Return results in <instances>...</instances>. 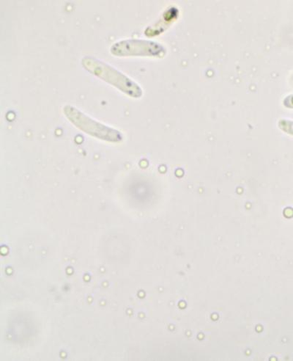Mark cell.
Returning <instances> with one entry per match:
<instances>
[{
	"label": "cell",
	"instance_id": "obj_5",
	"mask_svg": "<svg viewBox=\"0 0 293 361\" xmlns=\"http://www.w3.org/2000/svg\"><path fill=\"white\" fill-rule=\"evenodd\" d=\"M284 105L289 108V109H293V94L287 96L283 101Z\"/></svg>",
	"mask_w": 293,
	"mask_h": 361
},
{
	"label": "cell",
	"instance_id": "obj_4",
	"mask_svg": "<svg viewBox=\"0 0 293 361\" xmlns=\"http://www.w3.org/2000/svg\"><path fill=\"white\" fill-rule=\"evenodd\" d=\"M279 128L284 133L293 136V121L282 119L279 121Z\"/></svg>",
	"mask_w": 293,
	"mask_h": 361
},
{
	"label": "cell",
	"instance_id": "obj_2",
	"mask_svg": "<svg viewBox=\"0 0 293 361\" xmlns=\"http://www.w3.org/2000/svg\"><path fill=\"white\" fill-rule=\"evenodd\" d=\"M63 112L73 124L91 136L112 142L123 140V135L119 131L90 118L75 107L66 106Z\"/></svg>",
	"mask_w": 293,
	"mask_h": 361
},
{
	"label": "cell",
	"instance_id": "obj_1",
	"mask_svg": "<svg viewBox=\"0 0 293 361\" xmlns=\"http://www.w3.org/2000/svg\"><path fill=\"white\" fill-rule=\"evenodd\" d=\"M82 64L89 73L113 85L127 96L136 99L142 96L140 86L113 66L89 57L83 59Z\"/></svg>",
	"mask_w": 293,
	"mask_h": 361
},
{
	"label": "cell",
	"instance_id": "obj_3",
	"mask_svg": "<svg viewBox=\"0 0 293 361\" xmlns=\"http://www.w3.org/2000/svg\"><path fill=\"white\" fill-rule=\"evenodd\" d=\"M110 51L113 55L118 57H161L165 53V49L158 43L137 39L118 42L113 45Z\"/></svg>",
	"mask_w": 293,
	"mask_h": 361
}]
</instances>
